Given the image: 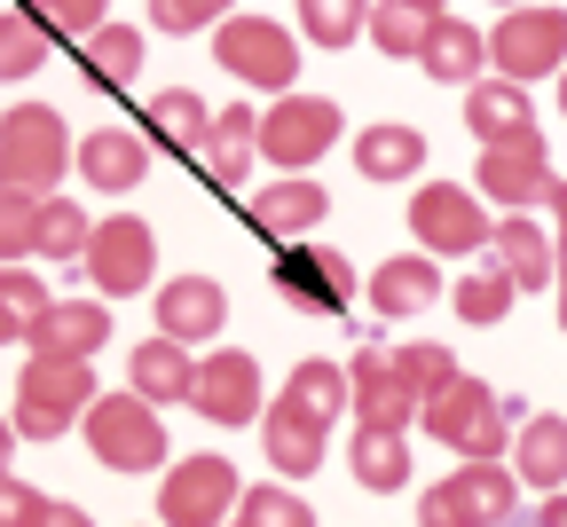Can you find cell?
Returning <instances> with one entry per match:
<instances>
[{
	"label": "cell",
	"instance_id": "obj_1",
	"mask_svg": "<svg viewBox=\"0 0 567 527\" xmlns=\"http://www.w3.org/2000/svg\"><path fill=\"white\" fill-rule=\"evenodd\" d=\"M63 158H71L63 111H48V103H17V111H0V189L55 197V189H63Z\"/></svg>",
	"mask_w": 567,
	"mask_h": 527
},
{
	"label": "cell",
	"instance_id": "obj_2",
	"mask_svg": "<svg viewBox=\"0 0 567 527\" xmlns=\"http://www.w3.org/2000/svg\"><path fill=\"white\" fill-rule=\"evenodd\" d=\"M417 425L434 441H450L457 457H505V425H520V402L481 386V379H457V386H442L417 410Z\"/></svg>",
	"mask_w": 567,
	"mask_h": 527
},
{
	"label": "cell",
	"instance_id": "obj_3",
	"mask_svg": "<svg viewBox=\"0 0 567 527\" xmlns=\"http://www.w3.org/2000/svg\"><path fill=\"white\" fill-rule=\"evenodd\" d=\"M95 370L87 362H63V354H32L24 362V379H17V433L24 441H63L71 425L87 417L95 402Z\"/></svg>",
	"mask_w": 567,
	"mask_h": 527
},
{
	"label": "cell",
	"instance_id": "obj_4",
	"mask_svg": "<svg viewBox=\"0 0 567 527\" xmlns=\"http://www.w3.org/2000/svg\"><path fill=\"white\" fill-rule=\"evenodd\" d=\"M80 433L95 448V465H111V473H158L166 465L158 402H142V394H95L87 417H80Z\"/></svg>",
	"mask_w": 567,
	"mask_h": 527
},
{
	"label": "cell",
	"instance_id": "obj_5",
	"mask_svg": "<svg viewBox=\"0 0 567 527\" xmlns=\"http://www.w3.org/2000/svg\"><path fill=\"white\" fill-rule=\"evenodd\" d=\"M213 55H221L229 80H245L260 95H292V80H300V40L276 17H221L213 24Z\"/></svg>",
	"mask_w": 567,
	"mask_h": 527
},
{
	"label": "cell",
	"instance_id": "obj_6",
	"mask_svg": "<svg viewBox=\"0 0 567 527\" xmlns=\"http://www.w3.org/2000/svg\"><path fill=\"white\" fill-rule=\"evenodd\" d=\"M488 63H496V80H520V87L567 71V9H544V0L505 9L488 32Z\"/></svg>",
	"mask_w": 567,
	"mask_h": 527
},
{
	"label": "cell",
	"instance_id": "obj_7",
	"mask_svg": "<svg viewBox=\"0 0 567 527\" xmlns=\"http://www.w3.org/2000/svg\"><path fill=\"white\" fill-rule=\"evenodd\" d=\"M237 496H245L237 465L197 448V457L166 465V480H158V527H229Z\"/></svg>",
	"mask_w": 567,
	"mask_h": 527
},
{
	"label": "cell",
	"instance_id": "obj_8",
	"mask_svg": "<svg viewBox=\"0 0 567 527\" xmlns=\"http://www.w3.org/2000/svg\"><path fill=\"white\" fill-rule=\"evenodd\" d=\"M339 126H347V118H339L331 95H300V87H292V95H276V103L260 111V158H276L284 174H308L323 149L339 142Z\"/></svg>",
	"mask_w": 567,
	"mask_h": 527
},
{
	"label": "cell",
	"instance_id": "obj_9",
	"mask_svg": "<svg viewBox=\"0 0 567 527\" xmlns=\"http://www.w3.org/2000/svg\"><path fill=\"white\" fill-rule=\"evenodd\" d=\"M87 283L95 299H134V291H151V268H158V237H151V220H134V213H111L95 220V237H87Z\"/></svg>",
	"mask_w": 567,
	"mask_h": 527
},
{
	"label": "cell",
	"instance_id": "obj_10",
	"mask_svg": "<svg viewBox=\"0 0 567 527\" xmlns=\"http://www.w3.org/2000/svg\"><path fill=\"white\" fill-rule=\"evenodd\" d=\"M410 229H417V245L425 252H488V237H496V220H488V197L481 189H457V182H425L417 197H410Z\"/></svg>",
	"mask_w": 567,
	"mask_h": 527
},
{
	"label": "cell",
	"instance_id": "obj_11",
	"mask_svg": "<svg viewBox=\"0 0 567 527\" xmlns=\"http://www.w3.org/2000/svg\"><path fill=\"white\" fill-rule=\"evenodd\" d=\"M276 291L292 299L300 316H339V308H354L363 276H354V260L331 252V245H284L276 252Z\"/></svg>",
	"mask_w": 567,
	"mask_h": 527
},
{
	"label": "cell",
	"instance_id": "obj_12",
	"mask_svg": "<svg viewBox=\"0 0 567 527\" xmlns=\"http://www.w3.org/2000/svg\"><path fill=\"white\" fill-rule=\"evenodd\" d=\"M473 189L488 197V205H551V158H544V142L536 134H513V142H481V174H473Z\"/></svg>",
	"mask_w": 567,
	"mask_h": 527
},
{
	"label": "cell",
	"instance_id": "obj_13",
	"mask_svg": "<svg viewBox=\"0 0 567 527\" xmlns=\"http://www.w3.org/2000/svg\"><path fill=\"white\" fill-rule=\"evenodd\" d=\"M189 410L197 417H213V425H252L268 402H260V362L245 354V347H213L205 362H197V394H189Z\"/></svg>",
	"mask_w": 567,
	"mask_h": 527
},
{
	"label": "cell",
	"instance_id": "obj_14",
	"mask_svg": "<svg viewBox=\"0 0 567 527\" xmlns=\"http://www.w3.org/2000/svg\"><path fill=\"white\" fill-rule=\"evenodd\" d=\"M347 410H354V425H379V433H410L417 425V394L402 386V370H394V354H379V347H363L347 362Z\"/></svg>",
	"mask_w": 567,
	"mask_h": 527
},
{
	"label": "cell",
	"instance_id": "obj_15",
	"mask_svg": "<svg viewBox=\"0 0 567 527\" xmlns=\"http://www.w3.org/2000/svg\"><path fill=\"white\" fill-rule=\"evenodd\" d=\"M323 213H331V197H323V182H308V174H284V182L252 189V205H245V220H252L268 245H308Z\"/></svg>",
	"mask_w": 567,
	"mask_h": 527
},
{
	"label": "cell",
	"instance_id": "obj_16",
	"mask_svg": "<svg viewBox=\"0 0 567 527\" xmlns=\"http://www.w3.org/2000/svg\"><path fill=\"white\" fill-rule=\"evenodd\" d=\"M260 448H268V465H276L284 480H308V473L331 457V425L308 417V410H292V402H268V410H260Z\"/></svg>",
	"mask_w": 567,
	"mask_h": 527
},
{
	"label": "cell",
	"instance_id": "obj_17",
	"mask_svg": "<svg viewBox=\"0 0 567 527\" xmlns=\"http://www.w3.org/2000/svg\"><path fill=\"white\" fill-rule=\"evenodd\" d=\"M103 339H111V308L103 299H55V308L32 323V354H63V362H95L103 354Z\"/></svg>",
	"mask_w": 567,
	"mask_h": 527
},
{
	"label": "cell",
	"instance_id": "obj_18",
	"mask_svg": "<svg viewBox=\"0 0 567 527\" xmlns=\"http://www.w3.org/2000/svg\"><path fill=\"white\" fill-rule=\"evenodd\" d=\"M221 323H229V291L213 283V276H174V283H158V331H166V339L197 347V339H213Z\"/></svg>",
	"mask_w": 567,
	"mask_h": 527
},
{
	"label": "cell",
	"instance_id": "obj_19",
	"mask_svg": "<svg viewBox=\"0 0 567 527\" xmlns=\"http://www.w3.org/2000/svg\"><path fill=\"white\" fill-rule=\"evenodd\" d=\"M488 260L513 276V291H551V283H559V252H551V237L536 229L528 213H505V220H496Z\"/></svg>",
	"mask_w": 567,
	"mask_h": 527
},
{
	"label": "cell",
	"instance_id": "obj_20",
	"mask_svg": "<svg viewBox=\"0 0 567 527\" xmlns=\"http://www.w3.org/2000/svg\"><path fill=\"white\" fill-rule=\"evenodd\" d=\"M71 158H80V174L95 182V189H134L142 174H151V134H134V126H103V134H87L80 149H71Z\"/></svg>",
	"mask_w": 567,
	"mask_h": 527
},
{
	"label": "cell",
	"instance_id": "obj_21",
	"mask_svg": "<svg viewBox=\"0 0 567 527\" xmlns=\"http://www.w3.org/2000/svg\"><path fill=\"white\" fill-rule=\"evenodd\" d=\"M126 379H134V394L142 402H189L197 394V362H189V347L182 339H142L134 354H126Z\"/></svg>",
	"mask_w": 567,
	"mask_h": 527
},
{
	"label": "cell",
	"instance_id": "obj_22",
	"mask_svg": "<svg viewBox=\"0 0 567 527\" xmlns=\"http://www.w3.org/2000/svg\"><path fill=\"white\" fill-rule=\"evenodd\" d=\"M434 299H442V268L425 260V252L379 260V276H371V308H379L386 323H402V316H417V308H434Z\"/></svg>",
	"mask_w": 567,
	"mask_h": 527
},
{
	"label": "cell",
	"instance_id": "obj_23",
	"mask_svg": "<svg viewBox=\"0 0 567 527\" xmlns=\"http://www.w3.org/2000/svg\"><path fill=\"white\" fill-rule=\"evenodd\" d=\"M142 134L182 149V158H205V142H213V111L189 95V87H158L151 103H142Z\"/></svg>",
	"mask_w": 567,
	"mask_h": 527
},
{
	"label": "cell",
	"instance_id": "obj_24",
	"mask_svg": "<svg viewBox=\"0 0 567 527\" xmlns=\"http://www.w3.org/2000/svg\"><path fill=\"white\" fill-rule=\"evenodd\" d=\"M252 149H260V118H252V103L213 111V142H205V174H213V182H221V189H245Z\"/></svg>",
	"mask_w": 567,
	"mask_h": 527
},
{
	"label": "cell",
	"instance_id": "obj_25",
	"mask_svg": "<svg viewBox=\"0 0 567 527\" xmlns=\"http://www.w3.org/2000/svg\"><path fill=\"white\" fill-rule=\"evenodd\" d=\"M354 166H363V182H417L425 174V134L417 126H363L354 134Z\"/></svg>",
	"mask_w": 567,
	"mask_h": 527
},
{
	"label": "cell",
	"instance_id": "obj_26",
	"mask_svg": "<svg viewBox=\"0 0 567 527\" xmlns=\"http://www.w3.org/2000/svg\"><path fill=\"white\" fill-rule=\"evenodd\" d=\"M465 126H473L481 142L536 134V118H528V87H520V80H473V95H465Z\"/></svg>",
	"mask_w": 567,
	"mask_h": 527
},
{
	"label": "cell",
	"instance_id": "obj_27",
	"mask_svg": "<svg viewBox=\"0 0 567 527\" xmlns=\"http://www.w3.org/2000/svg\"><path fill=\"white\" fill-rule=\"evenodd\" d=\"M513 473L528 488H567V417H520V448H513Z\"/></svg>",
	"mask_w": 567,
	"mask_h": 527
},
{
	"label": "cell",
	"instance_id": "obj_28",
	"mask_svg": "<svg viewBox=\"0 0 567 527\" xmlns=\"http://www.w3.org/2000/svg\"><path fill=\"white\" fill-rule=\"evenodd\" d=\"M417 63H425V80H481L488 32H473V24H457V17H434V32H425Z\"/></svg>",
	"mask_w": 567,
	"mask_h": 527
},
{
	"label": "cell",
	"instance_id": "obj_29",
	"mask_svg": "<svg viewBox=\"0 0 567 527\" xmlns=\"http://www.w3.org/2000/svg\"><path fill=\"white\" fill-rule=\"evenodd\" d=\"M80 63H87V80H95V87L118 95L126 80H142V32L111 17V24H95V32L80 40Z\"/></svg>",
	"mask_w": 567,
	"mask_h": 527
},
{
	"label": "cell",
	"instance_id": "obj_30",
	"mask_svg": "<svg viewBox=\"0 0 567 527\" xmlns=\"http://www.w3.org/2000/svg\"><path fill=\"white\" fill-rule=\"evenodd\" d=\"M354 480H363L371 496H394V488H410V441L402 433H379V425H354Z\"/></svg>",
	"mask_w": 567,
	"mask_h": 527
},
{
	"label": "cell",
	"instance_id": "obj_31",
	"mask_svg": "<svg viewBox=\"0 0 567 527\" xmlns=\"http://www.w3.org/2000/svg\"><path fill=\"white\" fill-rule=\"evenodd\" d=\"M87 237H95L87 205L40 197V245H32V260H48V268H80V260H87Z\"/></svg>",
	"mask_w": 567,
	"mask_h": 527
},
{
	"label": "cell",
	"instance_id": "obj_32",
	"mask_svg": "<svg viewBox=\"0 0 567 527\" xmlns=\"http://www.w3.org/2000/svg\"><path fill=\"white\" fill-rule=\"evenodd\" d=\"M442 17H450V9H442ZM425 32H434V9H417V0H379V9H371V40H379V55H394V63H417Z\"/></svg>",
	"mask_w": 567,
	"mask_h": 527
},
{
	"label": "cell",
	"instance_id": "obj_33",
	"mask_svg": "<svg viewBox=\"0 0 567 527\" xmlns=\"http://www.w3.org/2000/svg\"><path fill=\"white\" fill-rule=\"evenodd\" d=\"M229 519H237V527H316V504H308L292 480H260V488L237 496Z\"/></svg>",
	"mask_w": 567,
	"mask_h": 527
},
{
	"label": "cell",
	"instance_id": "obj_34",
	"mask_svg": "<svg viewBox=\"0 0 567 527\" xmlns=\"http://www.w3.org/2000/svg\"><path fill=\"white\" fill-rule=\"evenodd\" d=\"M55 308L48 299V283L32 276V268H0V347L9 339H32V323Z\"/></svg>",
	"mask_w": 567,
	"mask_h": 527
},
{
	"label": "cell",
	"instance_id": "obj_35",
	"mask_svg": "<svg viewBox=\"0 0 567 527\" xmlns=\"http://www.w3.org/2000/svg\"><path fill=\"white\" fill-rule=\"evenodd\" d=\"M276 402H292V410H308V417H323V425H331V417L347 410V370H339V362H300L292 379H284V394H276Z\"/></svg>",
	"mask_w": 567,
	"mask_h": 527
},
{
	"label": "cell",
	"instance_id": "obj_36",
	"mask_svg": "<svg viewBox=\"0 0 567 527\" xmlns=\"http://www.w3.org/2000/svg\"><path fill=\"white\" fill-rule=\"evenodd\" d=\"M394 370H402V386L417 394V402H434L442 386H457L465 370H457V354L450 347H434V339H410V347H394Z\"/></svg>",
	"mask_w": 567,
	"mask_h": 527
},
{
	"label": "cell",
	"instance_id": "obj_37",
	"mask_svg": "<svg viewBox=\"0 0 567 527\" xmlns=\"http://www.w3.org/2000/svg\"><path fill=\"white\" fill-rule=\"evenodd\" d=\"M300 32L316 48H347L371 32V0H300Z\"/></svg>",
	"mask_w": 567,
	"mask_h": 527
},
{
	"label": "cell",
	"instance_id": "obj_38",
	"mask_svg": "<svg viewBox=\"0 0 567 527\" xmlns=\"http://www.w3.org/2000/svg\"><path fill=\"white\" fill-rule=\"evenodd\" d=\"M450 299H457V316H465V323H505L520 291H513V276H505V268L488 260V268H473V276H465Z\"/></svg>",
	"mask_w": 567,
	"mask_h": 527
},
{
	"label": "cell",
	"instance_id": "obj_39",
	"mask_svg": "<svg viewBox=\"0 0 567 527\" xmlns=\"http://www.w3.org/2000/svg\"><path fill=\"white\" fill-rule=\"evenodd\" d=\"M24 17L48 40H87L95 24H111V0H24Z\"/></svg>",
	"mask_w": 567,
	"mask_h": 527
},
{
	"label": "cell",
	"instance_id": "obj_40",
	"mask_svg": "<svg viewBox=\"0 0 567 527\" xmlns=\"http://www.w3.org/2000/svg\"><path fill=\"white\" fill-rule=\"evenodd\" d=\"M32 245H40V197L32 189H0V268L32 260Z\"/></svg>",
	"mask_w": 567,
	"mask_h": 527
},
{
	"label": "cell",
	"instance_id": "obj_41",
	"mask_svg": "<svg viewBox=\"0 0 567 527\" xmlns=\"http://www.w3.org/2000/svg\"><path fill=\"white\" fill-rule=\"evenodd\" d=\"M48 32L32 24V17H0V80H32V71L48 63Z\"/></svg>",
	"mask_w": 567,
	"mask_h": 527
},
{
	"label": "cell",
	"instance_id": "obj_42",
	"mask_svg": "<svg viewBox=\"0 0 567 527\" xmlns=\"http://www.w3.org/2000/svg\"><path fill=\"white\" fill-rule=\"evenodd\" d=\"M417 527H488V519H481V504L465 496V480L450 473L442 488H425V496H417Z\"/></svg>",
	"mask_w": 567,
	"mask_h": 527
},
{
	"label": "cell",
	"instance_id": "obj_43",
	"mask_svg": "<svg viewBox=\"0 0 567 527\" xmlns=\"http://www.w3.org/2000/svg\"><path fill=\"white\" fill-rule=\"evenodd\" d=\"M48 519H55V504L32 480H17V473L0 480V527H48Z\"/></svg>",
	"mask_w": 567,
	"mask_h": 527
},
{
	"label": "cell",
	"instance_id": "obj_44",
	"mask_svg": "<svg viewBox=\"0 0 567 527\" xmlns=\"http://www.w3.org/2000/svg\"><path fill=\"white\" fill-rule=\"evenodd\" d=\"M229 0H151V24L158 32H197V24H221Z\"/></svg>",
	"mask_w": 567,
	"mask_h": 527
},
{
	"label": "cell",
	"instance_id": "obj_45",
	"mask_svg": "<svg viewBox=\"0 0 567 527\" xmlns=\"http://www.w3.org/2000/svg\"><path fill=\"white\" fill-rule=\"evenodd\" d=\"M17 441H24L17 417H0V480H9V465H17Z\"/></svg>",
	"mask_w": 567,
	"mask_h": 527
},
{
	"label": "cell",
	"instance_id": "obj_46",
	"mask_svg": "<svg viewBox=\"0 0 567 527\" xmlns=\"http://www.w3.org/2000/svg\"><path fill=\"white\" fill-rule=\"evenodd\" d=\"M536 519H544V527H567V496H559V488H551V496H544V512H536Z\"/></svg>",
	"mask_w": 567,
	"mask_h": 527
},
{
	"label": "cell",
	"instance_id": "obj_47",
	"mask_svg": "<svg viewBox=\"0 0 567 527\" xmlns=\"http://www.w3.org/2000/svg\"><path fill=\"white\" fill-rule=\"evenodd\" d=\"M48 527H95V519H87L80 504H55V519H48Z\"/></svg>",
	"mask_w": 567,
	"mask_h": 527
},
{
	"label": "cell",
	"instance_id": "obj_48",
	"mask_svg": "<svg viewBox=\"0 0 567 527\" xmlns=\"http://www.w3.org/2000/svg\"><path fill=\"white\" fill-rule=\"evenodd\" d=\"M551 220H559V252H567V182L551 189Z\"/></svg>",
	"mask_w": 567,
	"mask_h": 527
},
{
	"label": "cell",
	"instance_id": "obj_49",
	"mask_svg": "<svg viewBox=\"0 0 567 527\" xmlns=\"http://www.w3.org/2000/svg\"><path fill=\"white\" fill-rule=\"evenodd\" d=\"M559 331H567V252H559Z\"/></svg>",
	"mask_w": 567,
	"mask_h": 527
},
{
	"label": "cell",
	"instance_id": "obj_50",
	"mask_svg": "<svg viewBox=\"0 0 567 527\" xmlns=\"http://www.w3.org/2000/svg\"><path fill=\"white\" fill-rule=\"evenodd\" d=\"M417 9H434V17H442V9H450V0H417Z\"/></svg>",
	"mask_w": 567,
	"mask_h": 527
},
{
	"label": "cell",
	"instance_id": "obj_51",
	"mask_svg": "<svg viewBox=\"0 0 567 527\" xmlns=\"http://www.w3.org/2000/svg\"><path fill=\"white\" fill-rule=\"evenodd\" d=\"M496 9H528V0H496Z\"/></svg>",
	"mask_w": 567,
	"mask_h": 527
},
{
	"label": "cell",
	"instance_id": "obj_52",
	"mask_svg": "<svg viewBox=\"0 0 567 527\" xmlns=\"http://www.w3.org/2000/svg\"><path fill=\"white\" fill-rule=\"evenodd\" d=\"M559 111H567V80H559Z\"/></svg>",
	"mask_w": 567,
	"mask_h": 527
},
{
	"label": "cell",
	"instance_id": "obj_53",
	"mask_svg": "<svg viewBox=\"0 0 567 527\" xmlns=\"http://www.w3.org/2000/svg\"><path fill=\"white\" fill-rule=\"evenodd\" d=\"M229 527H237V519H229Z\"/></svg>",
	"mask_w": 567,
	"mask_h": 527
}]
</instances>
